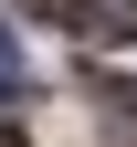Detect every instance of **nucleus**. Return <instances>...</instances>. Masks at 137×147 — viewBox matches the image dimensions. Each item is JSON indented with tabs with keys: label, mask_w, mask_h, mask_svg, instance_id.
Instances as JSON below:
<instances>
[{
	"label": "nucleus",
	"mask_w": 137,
	"mask_h": 147,
	"mask_svg": "<svg viewBox=\"0 0 137 147\" xmlns=\"http://www.w3.org/2000/svg\"><path fill=\"white\" fill-rule=\"evenodd\" d=\"M85 95H95V116H106L116 137H137V84L127 74H85Z\"/></svg>",
	"instance_id": "obj_1"
},
{
	"label": "nucleus",
	"mask_w": 137,
	"mask_h": 147,
	"mask_svg": "<svg viewBox=\"0 0 137 147\" xmlns=\"http://www.w3.org/2000/svg\"><path fill=\"white\" fill-rule=\"evenodd\" d=\"M74 21L95 42H137V0H74Z\"/></svg>",
	"instance_id": "obj_2"
},
{
	"label": "nucleus",
	"mask_w": 137,
	"mask_h": 147,
	"mask_svg": "<svg viewBox=\"0 0 137 147\" xmlns=\"http://www.w3.org/2000/svg\"><path fill=\"white\" fill-rule=\"evenodd\" d=\"M0 84H11V95L32 84V53H21V32H11V21H0Z\"/></svg>",
	"instance_id": "obj_3"
},
{
	"label": "nucleus",
	"mask_w": 137,
	"mask_h": 147,
	"mask_svg": "<svg viewBox=\"0 0 137 147\" xmlns=\"http://www.w3.org/2000/svg\"><path fill=\"white\" fill-rule=\"evenodd\" d=\"M21 11H42V21H74V0H21Z\"/></svg>",
	"instance_id": "obj_4"
},
{
	"label": "nucleus",
	"mask_w": 137,
	"mask_h": 147,
	"mask_svg": "<svg viewBox=\"0 0 137 147\" xmlns=\"http://www.w3.org/2000/svg\"><path fill=\"white\" fill-rule=\"evenodd\" d=\"M0 147H32V137H21V126H11V116H0Z\"/></svg>",
	"instance_id": "obj_5"
}]
</instances>
